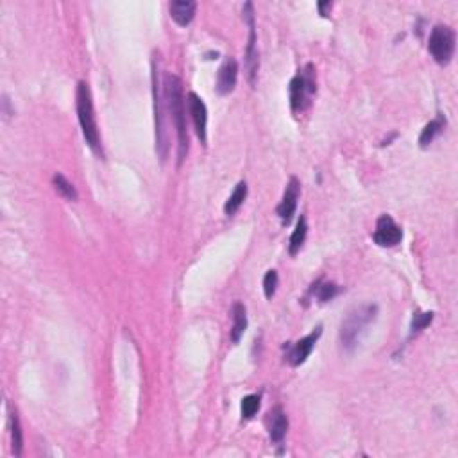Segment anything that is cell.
<instances>
[{
	"mask_svg": "<svg viewBox=\"0 0 458 458\" xmlns=\"http://www.w3.org/2000/svg\"><path fill=\"white\" fill-rule=\"evenodd\" d=\"M153 97H154V126H156V151L163 162L169 156V131H167L165 120V77H162L160 60L154 56L153 60Z\"/></svg>",
	"mask_w": 458,
	"mask_h": 458,
	"instance_id": "cell-2",
	"label": "cell"
},
{
	"mask_svg": "<svg viewBox=\"0 0 458 458\" xmlns=\"http://www.w3.org/2000/svg\"><path fill=\"white\" fill-rule=\"evenodd\" d=\"M373 238L380 247H396L403 240V229L391 215H382L376 222Z\"/></svg>",
	"mask_w": 458,
	"mask_h": 458,
	"instance_id": "cell-8",
	"label": "cell"
},
{
	"mask_svg": "<svg viewBox=\"0 0 458 458\" xmlns=\"http://www.w3.org/2000/svg\"><path fill=\"white\" fill-rule=\"evenodd\" d=\"M455 47H457V34L450 26L441 24L433 27L428 42V51L433 60L442 67L450 65L455 56Z\"/></svg>",
	"mask_w": 458,
	"mask_h": 458,
	"instance_id": "cell-6",
	"label": "cell"
},
{
	"mask_svg": "<svg viewBox=\"0 0 458 458\" xmlns=\"http://www.w3.org/2000/svg\"><path fill=\"white\" fill-rule=\"evenodd\" d=\"M330 9H331V2H319V11H321L323 17H328V15H330Z\"/></svg>",
	"mask_w": 458,
	"mask_h": 458,
	"instance_id": "cell-25",
	"label": "cell"
},
{
	"mask_svg": "<svg viewBox=\"0 0 458 458\" xmlns=\"http://www.w3.org/2000/svg\"><path fill=\"white\" fill-rule=\"evenodd\" d=\"M52 187H54V190L60 194L63 199L67 201H77V190L76 187H74L72 183L68 181L67 178H65L63 174H54L52 176Z\"/></svg>",
	"mask_w": 458,
	"mask_h": 458,
	"instance_id": "cell-20",
	"label": "cell"
},
{
	"mask_svg": "<svg viewBox=\"0 0 458 458\" xmlns=\"http://www.w3.org/2000/svg\"><path fill=\"white\" fill-rule=\"evenodd\" d=\"M340 289L337 283H317V289H315V296L321 303L331 301L333 297L339 296Z\"/></svg>",
	"mask_w": 458,
	"mask_h": 458,
	"instance_id": "cell-22",
	"label": "cell"
},
{
	"mask_svg": "<svg viewBox=\"0 0 458 458\" xmlns=\"http://www.w3.org/2000/svg\"><path fill=\"white\" fill-rule=\"evenodd\" d=\"M9 425H11V441H13L15 457H20L22 448H24V435H22L20 419H18L17 410L9 407Z\"/></svg>",
	"mask_w": 458,
	"mask_h": 458,
	"instance_id": "cell-18",
	"label": "cell"
},
{
	"mask_svg": "<svg viewBox=\"0 0 458 458\" xmlns=\"http://www.w3.org/2000/svg\"><path fill=\"white\" fill-rule=\"evenodd\" d=\"M247 330V310L242 303L233 305V330H231V342L238 344Z\"/></svg>",
	"mask_w": 458,
	"mask_h": 458,
	"instance_id": "cell-15",
	"label": "cell"
},
{
	"mask_svg": "<svg viewBox=\"0 0 458 458\" xmlns=\"http://www.w3.org/2000/svg\"><path fill=\"white\" fill-rule=\"evenodd\" d=\"M246 199H247V183L240 181L237 187H235L233 194H231V196L228 197V201H226V204H224V213H226V215H228V217L235 215V213L240 210V206L246 203Z\"/></svg>",
	"mask_w": 458,
	"mask_h": 458,
	"instance_id": "cell-16",
	"label": "cell"
},
{
	"mask_svg": "<svg viewBox=\"0 0 458 458\" xmlns=\"http://www.w3.org/2000/svg\"><path fill=\"white\" fill-rule=\"evenodd\" d=\"M433 317H435L433 312H417V314H414V317H412V324H410L412 335H417V333H421V331L425 330V328H428L430 324H432Z\"/></svg>",
	"mask_w": 458,
	"mask_h": 458,
	"instance_id": "cell-21",
	"label": "cell"
},
{
	"mask_svg": "<svg viewBox=\"0 0 458 458\" xmlns=\"http://www.w3.org/2000/svg\"><path fill=\"white\" fill-rule=\"evenodd\" d=\"M278 283H280L278 271H274V269L267 271V274L263 278V292H265V297H267V299H272V296L276 294Z\"/></svg>",
	"mask_w": 458,
	"mask_h": 458,
	"instance_id": "cell-24",
	"label": "cell"
},
{
	"mask_svg": "<svg viewBox=\"0 0 458 458\" xmlns=\"http://www.w3.org/2000/svg\"><path fill=\"white\" fill-rule=\"evenodd\" d=\"M76 106H77V119L81 124L83 136H85L88 147L94 151L95 154L102 156V145H101V135H99L97 119H95L94 110V99H92V92L86 81H79L76 92Z\"/></svg>",
	"mask_w": 458,
	"mask_h": 458,
	"instance_id": "cell-3",
	"label": "cell"
},
{
	"mask_svg": "<svg viewBox=\"0 0 458 458\" xmlns=\"http://www.w3.org/2000/svg\"><path fill=\"white\" fill-rule=\"evenodd\" d=\"M242 417L244 419H253L256 416V412L260 410V396L258 394H249L242 399Z\"/></svg>",
	"mask_w": 458,
	"mask_h": 458,
	"instance_id": "cell-23",
	"label": "cell"
},
{
	"mask_svg": "<svg viewBox=\"0 0 458 458\" xmlns=\"http://www.w3.org/2000/svg\"><path fill=\"white\" fill-rule=\"evenodd\" d=\"M187 102L192 122H194V128H196L197 138L201 140V144L206 145V131H208V110H206V104H204L203 99L197 94H194V92L188 94Z\"/></svg>",
	"mask_w": 458,
	"mask_h": 458,
	"instance_id": "cell-9",
	"label": "cell"
},
{
	"mask_svg": "<svg viewBox=\"0 0 458 458\" xmlns=\"http://www.w3.org/2000/svg\"><path fill=\"white\" fill-rule=\"evenodd\" d=\"M315 92H317L315 70L312 65H308L290 81V108L294 113H301L310 106V99L314 97Z\"/></svg>",
	"mask_w": 458,
	"mask_h": 458,
	"instance_id": "cell-5",
	"label": "cell"
},
{
	"mask_svg": "<svg viewBox=\"0 0 458 458\" xmlns=\"http://www.w3.org/2000/svg\"><path fill=\"white\" fill-rule=\"evenodd\" d=\"M306 235H308V224H306L305 217H301V219L297 221V226L296 229H294L292 237H290V246H289L290 255L296 256L297 253L301 251L303 244H305L306 240Z\"/></svg>",
	"mask_w": 458,
	"mask_h": 458,
	"instance_id": "cell-19",
	"label": "cell"
},
{
	"mask_svg": "<svg viewBox=\"0 0 458 458\" xmlns=\"http://www.w3.org/2000/svg\"><path fill=\"white\" fill-rule=\"evenodd\" d=\"M267 425H269V435H271V441L280 444V442L285 439V435H287V432H289V417H287L283 408L274 407L271 412H269Z\"/></svg>",
	"mask_w": 458,
	"mask_h": 458,
	"instance_id": "cell-13",
	"label": "cell"
},
{
	"mask_svg": "<svg viewBox=\"0 0 458 458\" xmlns=\"http://www.w3.org/2000/svg\"><path fill=\"white\" fill-rule=\"evenodd\" d=\"M321 335H323V328L317 326L314 331H312L310 335H306L305 339L297 340V342L292 346V349L289 351V357H287L289 364L294 365V367H299V365L305 364L306 358L310 357L312 351H314L315 344H317L319 337Z\"/></svg>",
	"mask_w": 458,
	"mask_h": 458,
	"instance_id": "cell-10",
	"label": "cell"
},
{
	"mask_svg": "<svg viewBox=\"0 0 458 458\" xmlns=\"http://www.w3.org/2000/svg\"><path fill=\"white\" fill-rule=\"evenodd\" d=\"M165 95L167 106H169L170 117L176 126L178 133V156L179 163L187 158L188 154V129H187V101L183 94V83L174 74L165 76Z\"/></svg>",
	"mask_w": 458,
	"mask_h": 458,
	"instance_id": "cell-1",
	"label": "cell"
},
{
	"mask_svg": "<svg viewBox=\"0 0 458 458\" xmlns=\"http://www.w3.org/2000/svg\"><path fill=\"white\" fill-rule=\"evenodd\" d=\"M299 192H301V183L297 178H290L289 185L285 188L283 199H281L280 206H278V215L281 219V224L287 226L292 221L294 213L297 208V201H299Z\"/></svg>",
	"mask_w": 458,
	"mask_h": 458,
	"instance_id": "cell-11",
	"label": "cell"
},
{
	"mask_svg": "<svg viewBox=\"0 0 458 458\" xmlns=\"http://www.w3.org/2000/svg\"><path fill=\"white\" fill-rule=\"evenodd\" d=\"M444 126H446L444 117H437L435 120H432L430 124H426L425 129L421 131V136H419V145H421V147H423V149L428 147V145L432 144V142L435 140L439 135H441L442 129H444Z\"/></svg>",
	"mask_w": 458,
	"mask_h": 458,
	"instance_id": "cell-17",
	"label": "cell"
},
{
	"mask_svg": "<svg viewBox=\"0 0 458 458\" xmlns=\"http://www.w3.org/2000/svg\"><path fill=\"white\" fill-rule=\"evenodd\" d=\"M169 9L172 20H174L178 26L185 27L196 17L197 4L196 2H192V0H176V2H170Z\"/></svg>",
	"mask_w": 458,
	"mask_h": 458,
	"instance_id": "cell-14",
	"label": "cell"
},
{
	"mask_svg": "<svg viewBox=\"0 0 458 458\" xmlns=\"http://www.w3.org/2000/svg\"><path fill=\"white\" fill-rule=\"evenodd\" d=\"M238 81V63L235 58L229 56L228 60L224 61V65L219 70V76H217V92L219 95H229L235 90Z\"/></svg>",
	"mask_w": 458,
	"mask_h": 458,
	"instance_id": "cell-12",
	"label": "cell"
},
{
	"mask_svg": "<svg viewBox=\"0 0 458 458\" xmlns=\"http://www.w3.org/2000/svg\"><path fill=\"white\" fill-rule=\"evenodd\" d=\"M378 314V306L376 305H364L355 308L353 312H349L348 317L344 319L342 324H340V342H342V348L351 351L358 346L362 335H364L365 328L369 326L376 319Z\"/></svg>",
	"mask_w": 458,
	"mask_h": 458,
	"instance_id": "cell-4",
	"label": "cell"
},
{
	"mask_svg": "<svg viewBox=\"0 0 458 458\" xmlns=\"http://www.w3.org/2000/svg\"><path fill=\"white\" fill-rule=\"evenodd\" d=\"M244 18H246L247 26H249V43H247V77L249 83L255 86L256 76H258L260 60L258 51H256V27H255V8L251 2L244 6Z\"/></svg>",
	"mask_w": 458,
	"mask_h": 458,
	"instance_id": "cell-7",
	"label": "cell"
}]
</instances>
